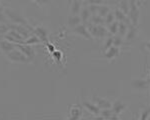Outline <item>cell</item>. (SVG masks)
<instances>
[{
	"mask_svg": "<svg viewBox=\"0 0 150 120\" xmlns=\"http://www.w3.org/2000/svg\"><path fill=\"white\" fill-rule=\"evenodd\" d=\"M131 85L133 88L135 89H146V88L149 87V82L145 79H134L132 80L131 82Z\"/></svg>",
	"mask_w": 150,
	"mask_h": 120,
	"instance_id": "e0dca14e",
	"label": "cell"
},
{
	"mask_svg": "<svg viewBox=\"0 0 150 120\" xmlns=\"http://www.w3.org/2000/svg\"><path fill=\"white\" fill-rule=\"evenodd\" d=\"M51 55H52L53 60H54L56 63H58V64L61 63V60L63 58V53H62L60 50H55L54 52H52Z\"/></svg>",
	"mask_w": 150,
	"mask_h": 120,
	"instance_id": "83f0119b",
	"label": "cell"
},
{
	"mask_svg": "<svg viewBox=\"0 0 150 120\" xmlns=\"http://www.w3.org/2000/svg\"><path fill=\"white\" fill-rule=\"evenodd\" d=\"M16 47L22 52L23 54H25L30 60H32L35 57V49L32 45H27V44H16Z\"/></svg>",
	"mask_w": 150,
	"mask_h": 120,
	"instance_id": "ba28073f",
	"label": "cell"
},
{
	"mask_svg": "<svg viewBox=\"0 0 150 120\" xmlns=\"http://www.w3.org/2000/svg\"><path fill=\"white\" fill-rule=\"evenodd\" d=\"M8 31H9V27L7 24H4V23L0 24V40L3 39L4 36L6 35V33L8 32Z\"/></svg>",
	"mask_w": 150,
	"mask_h": 120,
	"instance_id": "f546056e",
	"label": "cell"
},
{
	"mask_svg": "<svg viewBox=\"0 0 150 120\" xmlns=\"http://www.w3.org/2000/svg\"><path fill=\"white\" fill-rule=\"evenodd\" d=\"M149 117H150V107L145 108V109L142 110L141 114H140V119L147 120V119H149Z\"/></svg>",
	"mask_w": 150,
	"mask_h": 120,
	"instance_id": "d6a6232c",
	"label": "cell"
},
{
	"mask_svg": "<svg viewBox=\"0 0 150 120\" xmlns=\"http://www.w3.org/2000/svg\"><path fill=\"white\" fill-rule=\"evenodd\" d=\"M118 25H119V22L117 20H114L112 23H110L108 25V32H109L110 35H116L118 32Z\"/></svg>",
	"mask_w": 150,
	"mask_h": 120,
	"instance_id": "cb8c5ba5",
	"label": "cell"
},
{
	"mask_svg": "<svg viewBox=\"0 0 150 120\" xmlns=\"http://www.w3.org/2000/svg\"><path fill=\"white\" fill-rule=\"evenodd\" d=\"M71 2H72V0H68V3H69V4L71 3Z\"/></svg>",
	"mask_w": 150,
	"mask_h": 120,
	"instance_id": "60d3db41",
	"label": "cell"
},
{
	"mask_svg": "<svg viewBox=\"0 0 150 120\" xmlns=\"http://www.w3.org/2000/svg\"><path fill=\"white\" fill-rule=\"evenodd\" d=\"M109 11H110L109 7L106 6V5H103V4H101V5L97 6V11H96V14H98V15H100L101 17L104 18L108 13H109Z\"/></svg>",
	"mask_w": 150,
	"mask_h": 120,
	"instance_id": "603a6c76",
	"label": "cell"
},
{
	"mask_svg": "<svg viewBox=\"0 0 150 120\" xmlns=\"http://www.w3.org/2000/svg\"><path fill=\"white\" fill-rule=\"evenodd\" d=\"M120 0H104V2H108V3H118Z\"/></svg>",
	"mask_w": 150,
	"mask_h": 120,
	"instance_id": "74e56055",
	"label": "cell"
},
{
	"mask_svg": "<svg viewBox=\"0 0 150 120\" xmlns=\"http://www.w3.org/2000/svg\"><path fill=\"white\" fill-rule=\"evenodd\" d=\"M93 103L96 104L100 109H106V108H111V103L109 100L103 97H99V96H93Z\"/></svg>",
	"mask_w": 150,
	"mask_h": 120,
	"instance_id": "7c38bea8",
	"label": "cell"
},
{
	"mask_svg": "<svg viewBox=\"0 0 150 120\" xmlns=\"http://www.w3.org/2000/svg\"><path fill=\"white\" fill-rule=\"evenodd\" d=\"M39 5H45V4H48L51 0H35Z\"/></svg>",
	"mask_w": 150,
	"mask_h": 120,
	"instance_id": "8d00e7d4",
	"label": "cell"
},
{
	"mask_svg": "<svg viewBox=\"0 0 150 120\" xmlns=\"http://www.w3.org/2000/svg\"><path fill=\"white\" fill-rule=\"evenodd\" d=\"M83 113V109L82 106L79 104H73L69 107L68 110V116L70 120H78L80 119V117L82 116Z\"/></svg>",
	"mask_w": 150,
	"mask_h": 120,
	"instance_id": "52a82bcc",
	"label": "cell"
},
{
	"mask_svg": "<svg viewBox=\"0 0 150 120\" xmlns=\"http://www.w3.org/2000/svg\"><path fill=\"white\" fill-rule=\"evenodd\" d=\"M7 22H8V18H7V16L5 15L4 11L0 12V24H2V23L7 24Z\"/></svg>",
	"mask_w": 150,
	"mask_h": 120,
	"instance_id": "e575fe53",
	"label": "cell"
},
{
	"mask_svg": "<svg viewBox=\"0 0 150 120\" xmlns=\"http://www.w3.org/2000/svg\"><path fill=\"white\" fill-rule=\"evenodd\" d=\"M88 23L96 24V25H104V18L101 17L98 14H92Z\"/></svg>",
	"mask_w": 150,
	"mask_h": 120,
	"instance_id": "7402d4cb",
	"label": "cell"
},
{
	"mask_svg": "<svg viewBox=\"0 0 150 120\" xmlns=\"http://www.w3.org/2000/svg\"><path fill=\"white\" fill-rule=\"evenodd\" d=\"M137 33H138V29H137V26H134L133 24L130 23L128 25V29H127V32L125 34L124 38H125V42H131L133 40L136 38L137 36Z\"/></svg>",
	"mask_w": 150,
	"mask_h": 120,
	"instance_id": "8fae6325",
	"label": "cell"
},
{
	"mask_svg": "<svg viewBox=\"0 0 150 120\" xmlns=\"http://www.w3.org/2000/svg\"><path fill=\"white\" fill-rule=\"evenodd\" d=\"M83 106L87 110V111H89L91 114L96 115V116H98V115L100 114L101 109L96 104H94L93 102L91 103V102H88V101H84L83 102Z\"/></svg>",
	"mask_w": 150,
	"mask_h": 120,
	"instance_id": "2e32d148",
	"label": "cell"
},
{
	"mask_svg": "<svg viewBox=\"0 0 150 120\" xmlns=\"http://www.w3.org/2000/svg\"><path fill=\"white\" fill-rule=\"evenodd\" d=\"M126 107H127L126 104L123 103L121 100H116V101L114 103H112V105H111V110H112L113 113L119 115L125 111Z\"/></svg>",
	"mask_w": 150,
	"mask_h": 120,
	"instance_id": "5bb4252c",
	"label": "cell"
},
{
	"mask_svg": "<svg viewBox=\"0 0 150 120\" xmlns=\"http://www.w3.org/2000/svg\"><path fill=\"white\" fill-rule=\"evenodd\" d=\"M3 10H4V9L2 8V6H1V3H0V12H2V11H3Z\"/></svg>",
	"mask_w": 150,
	"mask_h": 120,
	"instance_id": "ab89813d",
	"label": "cell"
},
{
	"mask_svg": "<svg viewBox=\"0 0 150 120\" xmlns=\"http://www.w3.org/2000/svg\"><path fill=\"white\" fill-rule=\"evenodd\" d=\"M15 48H16V44L10 42L9 40L5 39V38L0 40V51L3 52L5 55L8 54L9 52H11L12 50L15 49Z\"/></svg>",
	"mask_w": 150,
	"mask_h": 120,
	"instance_id": "30bf717a",
	"label": "cell"
},
{
	"mask_svg": "<svg viewBox=\"0 0 150 120\" xmlns=\"http://www.w3.org/2000/svg\"><path fill=\"white\" fill-rule=\"evenodd\" d=\"M115 20V15H114V12L109 11V13L104 17V24L105 25H109L110 23H112L113 21Z\"/></svg>",
	"mask_w": 150,
	"mask_h": 120,
	"instance_id": "f1b7e54d",
	"label": "cell"
},
{
	"mask_svg": "<svg viewBox=\"0 0 150 120\" xmlns=\"http://www.w3.org/2000/svg\"><path fill=\"white\" fill-rule=\"evenodd\" d=\"M46 44V47H47V49H48V51L50 52V53H52V52H54L55 51V46L53 44H51L49 41L45 43Z\"/></svg>",
	"mask_w": 150,
	"mask_h": 120,
	"instance_id": "d590c367",
	"label": "cell"
},
{
	"mask_svg": "<svg viewBox=\"0 0 150 120\" xmlns=\"http://www.w3.org/2000/svg\"><path fill=\"white\" fill-rule=\"evenodd\" d=\"M85 3L87 5H101L104 3V0H86Z\"/></svg>",
	"mask_w": 150,
	"mask_h": 120,
	"instance_id": "836d02e7",
	"label": "cell"
},
{
	"mask_svg": "<svg viewBox=\"0 0 150 120\" xmlns=\"http://www.w3.org/2000/svg\"><path fill=\"white\" fill-rule=\"evenodd\" d=\"M32 33H34L42 42H48V31L45 27H43V26H36L33 29Z\"/></svg>",
	"mask_w": 150,
	"mask_h": 120,
	"instance_id": "9c48e42d",
	"label": "cell"
},
{
	"mask_svg": "<svg viewBox=\"0 0 150 120\" xmlns=\"http://www.w3.org/2000/svg\"><path fill=\"white\" fill-rule=\"evenodd\" d=\"M71 32L76 35H78V36H80L82 38H84V39H87V40L92 39V36H91V34L89 33L87 25L84 23H80L79 25L71 28Z\"/></svg>",
	"mask_w": 150,
	"mask_h": 120,
	"instance_id": "5b68a950",
	"label": "cell"
},
{
	"mask_svg": "<svg viewBox=\"0 0 150 120\" xmlns=\"http://www.w3.org/2000/svg\"><path fill=\"white\" fill-rule=\"evenodd\" d=\"M118 4H119L118 8L127 15L128 12H129V0H120Z\"/></svg>",
	"mask_w": 150,
	"mask_h": 120,
	"instance_id": "d4e9b609",
	"label": "cell"
},
{
	"mask_svg": "<svg viewBox=\"0 0 150 120\" xmlns=\"http://www.w3.org/2000/svg\"><path fill=\"white\" fill-rule=\"evenodd\" d=\"M4 13L7 16L8 20L11 21V23H15V24H20V25L26 26V27L30 28L33 31V28L31 27L28 24L27 20L23 17V15L20 13L19 11L15 10V9H11V8H4Z\"/></svg>",
	"mask_w": 150,
	"mask_h": 120,
	"instance_id": "6da1fadb",
	"label": "cell"
},
{
	"mask_svg": "<svg viewBox=\"0 0 150 120\" xmlns=\"http://www.w3.org/2000/svg\"><path fill=\"white\" fill-rule=\"evenodd\" d=\"M42 41L39 39V38L36 36L34 33H32L30 36H29L28 38H26L25 40H24L23 44H27V45H34V44H39Z\"/></svg>",
	"mask_w": 150,
	"mask_h": 120,
	"instance_id": "44dd1931",
	"label": "cell"
},
{
	"mask_svg": "<svg viewBox=\"0 0 150 120\" xmlns=\"http://www.w3.org/2000/svg\"><path fill=\"white\" fill-rule=\"evenodd\" d=\"M112 110L111 108H106V109H101L100 111V116L102 117V119H105V120H110L111 117H112Z\"/></svg>",
	"mask_w": 150,
	"mask_h": 120,
	"instance_id": "4316f807",
	"label": "cell"
},
{
	"mask_svg": "<svg viewBox=\"0 0 150 120\" xmlns=\"http://www.w3.org/2000/svg\"><path fill=\"white\" fill-rule=\"evenodd\" d=\"M86 25L91 36H93L95 38H103L105 36H108V34H109L108 29L104 27L103 25H96V24H92V23H88Z\"/></svg>",
	"mask_w": 150,
	"mask_h": 120,
	"instance_id": "277c9868",
	"label": "cell"
},
{
	"mask_svg": "<svg viewBox=\"0 0 150 120\" xmlns=\"http://www.w3.org/2000/svg\"><path fill=\"white\" fill-rule=\"evenodd\" d=\"M120 54V48L117 46H111L110 48H108L106 51H104V57L107 58L108 60H113L115 58H117Z\"/></svg>",
	"mask_w": 150,
	"mask_h": 120,
	"instance_id": "4fadbf2b",
	"label": "cell"
},
{
	"mask_svg": "<svg viewBox=\"0 0 150 120\" xmlns=\"http://www.w3.org/2000/svg\"><path fill=\"white\" fill-rule=\"evenodd\" d=\"M111 46H113V36H109L108 35L107 39L105 40L104 42V45H103V52L106 51L108 48H110Z\"/></svg>",
	"mask_w": 150,
	"mask_h": 120,
	"instance_id": "4dcf8cb0",
	"label": "cell"
},
{
	"mask_svg": "<svg viewBox=\"0 0 150 120\" xmlns=\"http://www.w3.org/2000/svg\"><path fill=\"white\" fill-rule=\"evenodd\" d=\"M82 3H83V0H72V2L70 3L71 15H79L82 8Z\"/></svg>",
	"mask_w": 150,
	"mask_h": 120,
	"instance_id": "9a60e30c",
	"label": "cell"
},
{
	"mask_svg": "<svg viewBox=\"0 0 150 120\" xmlns=\"http://www.w3.org/2000/svg\"><path fill=\"white\" fill-rule=\"evenodd\" d=\"M114 15H115V20H117L118 22H125L127 24H130V20L128 19V16L123 11L120 10L119 8L115 9Z\"/></svg>",
	"mask_w": 150,
	"mask_h": 120,
	"instance_id": "d6986e66",
	"label": "cell"
},
{
	"mask_svg": "<svg viewBox=\"0 0 150 120\" xmlns=\"http://www.w3.org/2000/svg\"><path fill=\"white\" fill-rule=\"evenodd\" d=\"M4 38L9 40L12 43H14V44H23L24 40H25V38L20 33H18L17 31L12 29H9L8 32L6 33V35L4 36Z\"/></svg>",
	"mask_w": 150,
	"mask_h": 120,
	"instance_id": "8992f818",
	"label": "cell"
},
{
	"mask_svg": "<svg viewBox=\"0 0 150 120\" xmlns=\"http://www.w3.org/2000/svg\"><path fill=\"white\" fill-rule=\"evenodd\" d=\"M145 46H146V48L149 50V52H150V41H148V42L145 43Z\"/></svg>",
	"mask_w": 150,
	"mask_h": 120,
	"instance_id": "f35d334b",
	"label": "cell"
},
{
	"mask_svg": "<svg viewBox=\"0 0 150 120\" xmlns=\"http://www.w3.org/2000/svg\"><path fill=\"white\" fill-rule=\"evenodd\" d=\"M128 25H129V24H127V23H125V22H119V25H118V32H117V34L120 35L121 37H124L125 34H126V32H127Z\"/></svg>",
	"mask_w": 150,
	"mask_h": 120,
	"instance_id": "484cf974",
	"label": "cell"
},
{
	"mask_svg": "<svg viewBox=\"0 0 150 120\" xmlns=\"http://www.w3.org/2000/svg\"><path fill=\"white\" fill-rule=\"evenodd\" d=\"M130 23L134 26H138L140 18V9L137 6L135 0H129V12L127 14Z\"/></svg>",
	"mask_w": 150,
	"mask_h": 120,
	"instance_id": "7a4b0ae2",
	"label": "cell"
},
{
	"mask_svg": "<svg viewBox=\"0 0 150 120\" xmlns=\"http://www.w3.org/2000/svg\"><path fill=\"white\" fill-rule=\"evenodd\" d=\"M67 23L70 28H73L75 26L79 25L81 22V19L79 17V15H70L68 19H67Z\"/></svg>",
	"mask_w": 150,
	"mask_h": 120,
	"instance_id": "ffe728a7",
	"label": "cell"
},
{
	"mask_svg": "<svg viewBox=\"0 0 150 120\" xmlns=\"http://www.w3.org/2000/svg\"><path fill=\"white\" fill-rule=\"evenodd\" d=\"M91 12L89 10L88 7H82L81 10H80V13H79V17L81 19V22L84 23V24H88L89 20H90V17H91Z\"/></svg>",
	"mask_w": 150,
	"mask_h": 120,
	"instance_id": "ac0fdd59",
	"label": "cell"
},
{
	"mask_svg": "<svg viewBox=\"0 0 150 120\" xmlns=\"http://www.w3.org/2000/svg\"><path fill=\"white\" fill-rule=\"evenodd\" d=\"M6 57L10 62H15V63L27 64L31 62V60L29 59L25 54H23L17 47L12 50L11 52H9L8 54H6Z\"/></svg>",
	"mask_w": 150,
	"mask_h": 120,
	"instance_id": "3957f363",
	"label": "cell"
},
{
	"mask_svg": "<svg viewBox=\"0 0 150 120\" xmlns=\"http://www.w3.org/2000/svg\"><path fill=\"white\" fill-rule=\"evenodd\" d=\"M123 44V37H121L120 35L116 34L113 36V45L117 47H120Z\"/></svg>",
	"mask_w": 150,
	"mask_h": 120,
	"instance_id": "1f68e13d",
	"label": "cell"
}]
</instances>
